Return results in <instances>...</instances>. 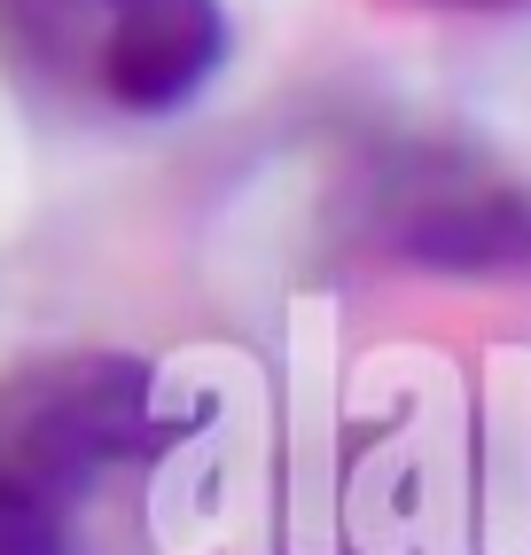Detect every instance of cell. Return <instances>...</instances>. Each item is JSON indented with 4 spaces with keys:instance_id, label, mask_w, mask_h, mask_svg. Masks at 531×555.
<instances>
[{
    "instance_id": "6da1fadb",
    "label": "cell",
    "mask_w": 531,
    "mask_h": 555,
    "mask_svg": "<svg viewBox=\"0 0 531 555\" xmlns=\"http://www.w3.org/2000/svg\"><path fill=\"white\" fill-rule=\"evenodd\" d=\"M196 415L165 399V376L141 352H40L0 376V469L79 508L109 477L165 462Z\"/></svg>"
},
{
    "instance_id": "7a4b0ae2",
    "label": "cell",
    "mask_w": 531,
    "mask_h": 555,
    "mask_svg": "<svg viewBox=\"0 0 531 555\" xmlns=\"http://www.w3.org/2000/svg\"><path fill=\"white\" fill-rule=\"evenodd\" d=\"M345 228L367 267L423 282H531V189L469 150L391 141L345 189Z\"/></svg>"
},
{
    "instance_id": "3957f363",
    "label": "cell",
    "mask_w": 531,
    "mask_h": 555,
    "mask_svg": "<svg viewBox=\"0 0 531 555\" xmlns=\"http://www.w3.org/2000/svg\"><path fill=\"white\" fill-rule=\"evenodd\" d=\"M226 9L219 0H118L102 9L87 48V79L118 118H180L226 70Z\"/></svg>"
},
{
    "instance_id": "277c9868",
    "label": "cell",
    "mask_w": 531,
    "mask_h": 555,
    "mask_svg": "<svg viewBox=\"0 0 531 555\" xmlns=\"http://www.w3.org/2000/svg\"><path fill=\"white\" fill-rule=\"evenodd\" d=\"M70 501L40 493L31 477L0 469V555H79V525Z\"/></svg>"
},
{
    "instance_id": "5b68a950",
    "label": "cell",
    "mask_w": 531,
    "mask_h": 555,
    "mask_svg": "<svg viewBox=\"0 0 531 555\" xmlns=\"http://www.w3.org/2000/svg\"><path fill=\"white\" fill-rule=\"evenodd\" d=\"M438 9H516V0H438Z\"/></svg>"
},
{
    "instance_id": "8992f818",
    "label": "cell",
    "mask_w": 531,
    "mask_h": 555,
    "mask_svg": "<svg viewBox=\"0 0 531 555\" xmlns=\"http://www.w3.org/2000/svg\"><path fill=\"white\" fill-rule=\"evenodd\" d=\"M87 9H118V0H87Z\"/></svg>"
}]
</instances>
